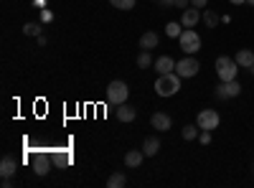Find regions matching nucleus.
Segmentation results:
<instances>
[{
  "label": "nucleus",
  "instance_id": "nucleus-1",
  "mask_svg": "<svg viewBox=\"0 0 254 188\" xmlns=\"http://www.w3.org/2000/svg\"><path fill=\"white\" fill-rule=\"evenodd\" d=\"M155 92H158V97H173V94H178L181 92V76L176 71L160 74L155 79Z\"/></svg>",
  "mask_w": 254,
  "mask_h": 188
},
{
  "label": "nucleus",
  "instance_id": "nucleus-2",
  "mask_svg": "<svg viewBox=\"0 0 254 188\" xmlns=\"http://www.w3.org/2000/svg\"><path fill=\"white\" fill-rule=\"evenodd\" d=\"M239 64H237V59H231V56H219L216 59V74H219V81H231V79H237L239 76Z\"/></svg>",
  "mask_w": 254,
  "mask_h": 188
},
{
  "label": "nucleus",
  "instance_id": "nucleus-3",
  "mask_svg": "<svg viewBox=\"0 0 254 188\" xmlns=\"http://www.w3.org/2000/svg\"><path fill=\"white\" fill-rule=\"evenodd\" d=\"M178 44H181V49L186 51V56H193V54L201 51V36H198V31H193V28H183Z\"/></svg>",
  "mask_w": 254,
  "mask_h": 188
},
{
  "label": "nucleus",
  "instance_id": "nucleus-4",
  "mask_svg": "<svg viewBox=\"0 0 254 188\" xmlns=\"http://www.w3.org/2000/svg\"><path fill=\"white\" fill-rule=\"evenodd\" d=\"M127 94H130V89H127V84L125 81H120V79H115V81H110L107 84V102L110 104H125L127 102Z\"/></svg>",
  "mask_w": 254,
  "mask_h": 188
},
{
  "label": "nucleus",
  "instance_id": "nucleus-5",
  "mask_svg": "<svg viewBox=\"0 0 254 188\" xmlns=\"http://www.w3.org/2000/svg\"><path fill=\"white\" fill-rule=\"evenodd\" d=\"M198 71H201V61L196 56H186V59H181L176 64V74L181 79H190V76H196Z\"/></svg>",
  "mask_w": 254,
  "mask_h": 188
},
{
  "label": "nucleus",
  "instance_id": "nucleus-6",
  "mask_svg": "<svg viewBox=\"0 0 254 188\" xmlns=\"http://www.w3.org/2000/svg\"><path fill=\"white\" fill-rule=\"evenodd\" d=\"M216 99H221V102H226V99H234V97H239L242 94V84L237 79H231V81H219V87H216Z\"/></svg>",
  "mask_w": 254,
  "mask_h": 188
},
{
  "label": "nucleus",
  "instance_id": "nucleus-7",
  "mask_svg": "<svg viewBox=\"0 0 254 188\" xmlns=\"http://www.w3.org/2000/svg\"><path fill=\"white\" fill-rule=\"evenodd\" d=\"M219 122H221L219 110H201L198 117H196L198 130H216V127H219Z\"/></svg>",
  "mask_w": 254,
  "mask_h": 188
},
{
  "label": "nucleus",
  "instance_id": "nucleus-8",
  "mask_svg": "<svg viewBox=\"0 0 254 188\" xmlns=\"http://www.w3.org/2000/svg\"><path fill=\"white\" fill-rule=\"evenodd\" d=\"M198 20H203V13H201V8H186L183 13H181V23H183V28H196L198 26Z\"/></svg>",
  "mask_w": 254,
  "mask_h": 188
},
{
  "label": "nucleus",
  "instance_id": "nucleus-9",
  "mask_svg": "<svg viewBox=\"0 0 254 188\" xmlns=\"http://www.w3.org/2000/svg\"><path fill=\"white\" fill-rule=\"evenodd\" d=\"M150 125H153V130H158V132H168L173 127V120H171V115H165V112H155L150 117Z\"/></svg>",
  "mask_w": 254,
  "mask_h": 188
},
{
  "label": "nucleus",
  "instance_id": "nucleus-10",
  "mask_svg": "<svg viewBox=\"0 0 254 188\" xmlns=\"http://www.w3.org/2000/svg\"><path fill=\"white\" fill-rule=\"evenodd\" d=\"M142 153H145V158H155V155L160 153V140H158V135L145 137V142H142Z\"/></svg>",
  "mask_w": 254,
  "mask_h": 188
},
{
  "label": "nucleus",
  "instance_id": "nucleus-11",
  "mask_svg": "<svg viewBox=\"0 0 254 188\" xmlns=\"http://www.w3.org/2000/svg\"><path fill=\"white\" fill-rule=\"evenodd\" d=\"M153 66H155L158 74H171V71H176V61L171 56H158Z\"/></svg>",
  "mask_w": 254,
  "mask_h": 188
},
{
  "label": "nucleus",
  "instance_id": "nucleus-12",
  "mask_svg": "<svg viewBox=\"0 0 254 188\" xmlns=\"http://www.w3.org/2000/svg\"><path fill=\"white\" fill-rule=\"evenodd\" d=\"M158 44H160V38H158V33H153V31H145V33L140 36V49H145V51L158 49Z\"/></svg>",
  "mask_w": 254,
  "mask_h": 188
},
{
  "label": "nucleus",
  "instance_id": "nucleus-13",
  "mask_svg": "<svg viewBox=\"0 0 254 188\" xmlns=\"http://www.w3.org/2000/svg\"><path fill=\"white\" fill-rule=\"evenodd\" d=\"M15 171H18V163L10 155H5L3 160H0V176H3V178H13Z\"/></svg>",
  "mask_w": 254,
  "mask_h": 188
},
{
  "label": "nucleus",
  "instance_id": "nucleus-14",
  "mask_svg": "<svg viewBox=\"0 0 254 188\" xmlns=\"http://www.w3.org/2000/svg\"><path fill=\"white\" fill-rule=\"evenodd\" d=\"M137 117V110L130 107V104H117V120L120 122H132Z\"/></svg>",
  "mask_w": 254,
  "mask_h": 188
},
{
  "label": "nucleus",
  "instance_id": "nucleus-15",
  "mask_svg": "<svg viewBox=\"0 0 254 188\" xmlns=\"http://www.w3.org/2000/svg\"><path fill=\"white\" fill-rule=\"evenodd\" d=\"M234 59H237V64H239L242 69H252V66H254V51H252V49H242Z\"/></svg>",
  "mask_w": 254,
  "mask_h": 188
},
{
  "label": "nucleus",
  "instance_id": "nucleus-16",
  "mask_svg": "<svg viewBox=\"0 0 254 188\" xmlns=\"http://www.w3.org/2000/svg\"><path fill=\"white\" fill-rule=\"evenodd\" d=\"M33 171H36V176H46L51 171V160L46 155H36L33 158Z\"/></svg>",
  "mask_w": 254,
  "mask_h": 188
},
{
  "label": "nucleus",
  "instance_id": "nucleus-17",
  "mask_svg": "<svg viewBox=\"0 0 254 188\" xmlns=\"http://www.w3.org/2000/svg\"><path fill=\"white\" fill-rule=\"evenodd\" d=\"M142 160H145V153L142 150H130V153L125 155V165H127V168H140Z\"/></svg>",
  "mask_w": 254,
  "mask_h": 188
},
{
  "label": "nucleus",
  "instance_id": "nucleus-18",
  "mask_svg": "<svg viewBox=\"0 0 254 188\" xmlns=\"http://www.w3.org/2000/svg\"><path fill=\"white\" fill-rule=\"evenodd\" d=\"M219 20H221V18H219L216 10H208V8L203 10V23H206V28H219Z\"/></svg>",
  "mask_w": 254,
  "mask_h": 188
},
{
  "label": "nucleus",
  "instance_id": "nucleus-19",
  "mask_svg": "<svg viewBox=\"0 0 254 188\" xmlns=\"http://www.w3.org/2000/svg\"><path fill=\"white\" fill-rule=\"evenodd\" d=\"M153 64H155V61H153L150 51H145V49H142V51L137 54V66H140V69H150Z\"/></svg>",
  "mask_w": 254,
  "mask_h": 188
},
{
  "label": "nucleus",
  "instance_id": "nucleus-20",
  "mask_svg": "<svg viewBox=\"0 0 254 188\" xmlns=\"http://www.w3.org/2000/svg\"><path fill=\"white\" fill-rule=\"evenodd\" d=\"M165 33L171 36V38H181V33H183V23H176V20H171V23L165 26Z\"/></svg>",
  "mask_w": 254,
  "mask_h": 188
},
{
  "label": "nucleus",
  "instance_id": "nucleus-21",
  "mask_svg": "<svg viewBox=\"0 0 254 188\" xmlns=\"http://www.w3.org/2000/svg\"><path fill=\"white\" fill-rule=\"evenodd\" d=\"M137 0H110V5L117 8V10H132Z\"/></svg>",
  "mask_w": 254,
  "mask_h": 188
},
{
  "label": "nucleus",
  "instance_id": "nucleus-22",
  "mask_svg": "<svg viewBox=\"0 0 254 188\" xmlns=\"http://www.w3.org/2000/svg\"><path fill=\"white\" fill-rule=\"evenodd\" d=\"M125 183H127V178H125L122 173H115V176L107 178V186H110V188H122Z\"/></svg>",
  "mask_w": 254,
  "mask_h": 188
},
{
  "label": "nucleus",
  "instance_id": "nucleus-23",
  "mask_svg": "<svg viewBox=\"0 0 254 188\" xmlns=\"http://www.w3.org/2000/svg\"><path fill=\"white\" fill-rule=\"evenodd\" d=\"M183 137L186 140H196L198 137V125H186V127H183Z\"/></svg>",
  "mask_w": 254,
  "mask_h": 188
},
{
  "label": "nucleus",
  "instance_id": "nucleus-24",
  "mask_svg": "<svg viewBox=\"0 0 254 188\" xmlns=\"http://www.w3.org/2000/svg\"><path fill=\"white\" fill-rule=\"evenodd\" d=\"M23 33L26 36H41V26L38 23H26L23 26Z\"/></svg>",
  "mask_w": 254,
  "mask_h": 188
},
{
  "label": "nucleus",
  "instance_id": "nucleus-25",
  "mask_svg": "<svg viewBox=\"0 0 254 188\" xmlns=\"http://www.w3.org/2000/svg\"><path fill=\"white\" fill-rule=\"evenodd\" d=\"M160 3V8L163 10H171V8H176V0H158Z\"/></svg>",
  "mask_w": 254,
  "mask_h": 188
},
{
  "label": "nucleus",
  "instance_id": "nucleus-26",
  "mask_svg": "<svg viewBox=\"0 0 254 188\" xmlns=\"http://www.w3.org/2000/svg\"><path fill=\"white\" fill-rule=\"evenodd\" d=\"M211 142V130H203L201 132V145H208Z\"/></svg>",
  "mask_w": 254,
  "mask_h": 188
},
{
  "label": "nucleus",
  "instance_id": "nucleus-27",
  "mask_svg": "<svg viewBox=\"0 0 254 188\" xmlns=\"http://www.w3.org/2000/svg\"><path fill=\"white\" fill-rule=\"evenodd\" d=\"M206 3H208V0H190V5H193V8H206Z\"/></svg>",
  "mask_w": 254,
  "mask_h": 188
},
{
  "label": "nucleus",
  "instance_id": "nucleus-28",
  "mask_svg": "<svg viewBox=\"0 0 254 188\" xmlns=\"http://www.w3.org/2000/svg\"><path fill=\"white\" fill-rule=\"evenodd\" d=\"M188 5H190V0H176V8H183L186 10Z\"/></svg>",
  "mask_w": 254,
  "mask_h": 188
},
{
  "label": "nucleus",
  "instance_id": "nucleus-29",
  "mask_svg": "<svg viewBox=\"0 0 254 188\" xmlns=\"http://www.w3.org/2000/svg\"><path fill=\"white\" fill-rule=\"evenodd\" d=\"M41 18H44V20H46V23H49V20H51L54 15H51V10H44V15H41Z\"/></svg>",
  "mask_w": 254,
  "mask_h": 188
},
{
  "label": "nucleus",
  "instance_id": "nucleus-30",
  "mask_svg": "<svg viewBox=\"0 0 254 188\" xmlns=\"http://www.w3.org/2000/svg\"><path fill=\"white\" fill-rule=\"evenodd\" d=\"M229 3H231V5H244L247 0H229Z\"/></svg>",
  "mask_w": 254,
  "mask_h": 188
},
{
  "label": "nucleus",
  "instance_id": "nucleus-31",
  "mask_svg": "<svg viewBox=\"0 0 254 188\" xmlns=\"http://www.w3.org/2000/svg\"><path fill=\"white\" fill-rule=\"evenodd\" d=\"M247 5H252V8H254V0H247Z\"/></svg>",
  "mask_w": 254,
  "mask_h": 188
},
{
  "label": "nucleus",
  "instance_id": "nucleus-32",
  "mask_svg": "<svg viewBox=\"0 0 254 188\" xmlns=\"http://www.w3.org/2000/svg\"><path fill=\"white\" fill-rule=\"evenodd\" d=\"M249 71H252V76H254V66H252V69H249Z\"/></svg>",
  "mask_w": 254,
  "mask_h": 188
},
{
  "label": "nucleus",
  "instance_id": "nucleus-33",
  "mask_svg": "<svg viewBox=\"0 0 254 188\" xmlns=\"http://www.w3.org/2000/svg\"><path fill=\"white\" fill-rule=\"evenodd\" d=\"M155 3H158V0H155Z\"/></svg>",
  "mask_w": 254,
  "mask_h": 188
}]
</instances>
